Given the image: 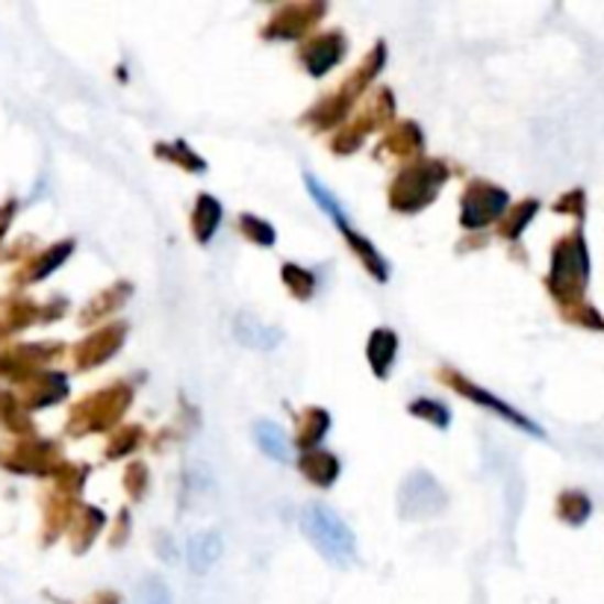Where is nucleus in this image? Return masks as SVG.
<instances>
[{
    "label": "nucleus",
    "mask_w": 604,
    "mask_h": 604,
    "mask_svg": "<svg viewBox=\"0 0 604 604\" xmlns=\"http://www.w3.org/2000/svg\"><path fill=\"white\" fill-rule=\"evenodd\" d=\"M301 528L307 534V540L328 560L339 563V567H345V563L354 560V534L330 507L307 504L301 513Z\"/></svg>",
    "instance_id": "obj_1"
},
{
    "label": "nucleus",
    "mask_w": 604,
    "mask_h": 604,
    "mask_svg": "<svg viewBox=\"0 0 604 604\" xmlns=\"http://www.w3.org/2000/svg\"><path fill=\"white\" fill-rule=\"evenodd\" d=\"M586 275H590V256H586L584 239L572 233L567 242L554 248V266H551L549 284L560 301H575L584 293Z\"/></svg>",
    "instance_id": "obj_2"
},
{
    "label": "nucleus",
    "mask_w": 604,
    "mask_h": 604,
    "mask_svg": "<svg viewBox=\"0 0 604 604\" xmlns=\"http://www.w3.org/2000/svg\"><path fill=\"white\" fill-rule=\"evenodd\" d=\"M446 168L440 163H421L416 168H407L393 186V207L395 210H419L437 195V186L446 180Z\"/></svg>",
    "instance_id": "obj_3"
},
{
    "label": "nucleus",
    "mask_w": 604,
    "mask_h": 604,
    "mask_svg": "<svg viewBox=\"0 0 604 604\" xmlns=\"http://www.w3.org/2000/svg\"><path fill=\"white\" fill-rule=\"evenodd\" d=\"M446 507V493L437 484V477L428 472H413L404 477L402 490H398V510L404 519H428Z\"/></svg>",
    "instance_id": "obj_4"
},
{
    "label": "nucleus",
    "mask_w": 604,
    "mask_h": 604,
    "mask_svg": "<svg viewBox=\"0 0 604 604\" xmlns=\"http://www.w3.org/2000/svg\"><path fill=\"white\" fill-rule=\"evenodd\" d=\"M507 207V193L490 184H472L463 195V224L466 228H484L495 216H502Z\"/></svg>",
    "instance_id": "obj_5"
},
{
    "label": "nucleus",
    "mask_w": 604,
    "mask_h": 604,
    "mask_svg": "<svg viewBox=\"0 0 604 604\" xmlns=\"http://www.w3.org/2000/svg\"><path fill=\"white\" fill-rule=\"evenodd\" d=\"M233 333H237V339L242 342V345L256 351L277 349V345H281V339H284L281 330L266 325L263 319H256V316H251V312H239L237 321H233Z\"/></svg>",
    "instance_id": "obj_6"
},
{
    "label": "nucleus",
    "mask_w": 604,
    "mask_h": 604,
    "mask_svg": "<svg viewBox=\"0 0 604 604\" xmlns=\"http://www.w3.org/2000/svg\"><path fill=\"white\" fill-rule=\"evenodd\" d=\"M449 381H451V386H454V389H458V393L469 395V398H475V402L481 404V407H490V410L502 413L504 419L516 421V425H519V428H523V430H528V433H534V437H542V430L537 428V425H534L531 419H525L523 413L510 410V407H507V404H504V402H498V398H495V395L484 393V389H477L475 384H466V381H460L458 375H451Z\"/></svg>",
    "instance_id": "obj_7"
},
{
    "label": "nucleus",
    "mask_w": 604,
    "mask_h": 604,
    "mask_svg": "<svg viewBox=\"0 0 604 604\" xmlns=\"http://www.w3.org/2000/svg\"><path fill=\"white\" fill-rule=\"evenodd\" d=\"M342 47H345V42H342L339 33L321 36L316 39L312 45H307V51H304V63H307L310 74L319 77V74H325L328 68H333V65L342 59Z\"/></svg>",
    "instance_id": "obj_8"
},
{
    "label": "nucleus",
    "mask_w": 604,
    "mask_h": 604,
    "mask_svg": "<svg viewBox=\"0 0 604 604\" xmlns=\"http://www.w3.org/2000/svg\"><path fill=\"white\" fill-rule=\"evenodd\" d=\"M221 551H224V542L216 531H204L195 534L189 546H186V558H189V567L193 572H207V569L221 558Z\"/></svg>",
    "instance_id": "obj_9"
},
{
    "label": "nucleus",
    "mask_w": 604,
    "mask_h": 604,
    "mask_svg": "<svg viewBox=\"0 0 604 604\" xmlns=\"http://www.w3.org/2000/svg\"><path fill=\"white\" fill-rule=\"evenodd\" d=\"M254 437L266 458L277 460V463H289L293 460V442H289V437L275 421H256Z\"/></svg>",
    "instance_id": "obj_10"
},
{
    "label": "nucleus",
    "mask_w": 604,
    "mask_h": 604,
    "mask_svg": "<svg viewBox=\"0 0 604 604\" xmlns=\"http://www.w3.org/2000/svg\"><path fill=\"white\" fill-rule=\"evenodd\" d=\"M395 351H398V339H395V333L389 328L375 330L369 337V363H372L377 377L389 375V369L395 363Z\"/></svg>",
    "instance_id": "obj_11"
},
{
    "label": "nucleus",
    "mask_w": 604,
    "mask_h": 604,
    "mask_svg": "<svg viewBox=\"0 0 604 604\" xmlns=\"http://www.w3.org/2000/svg\"><path fill=\"white\" fill-rule=\"evenodd\" d=\"M301 469H304V475L310 477L316 486H330L339 475V460L333 458V454H328V451L312 449V451H304Z\"/></svg>",
    "instance_id": "obj_12"
},
{
    "label": "nucleus",
    "mask_w": 604,
    "mask_h": 604,
    "mask_svg": "<svg viewBox=\"0 0 604 604\" xmlns=\"http://www.w3.org/2000/svg\"><path fill=\"white\" fill-rule=\"evenodd\" d=\"M219 221H221L219 201L210 198V195H201L193 212V230H195V237H198V242H210L216 228H219Z\"/></svg>",
    "instance_id": "obj_13"
},
{
    "label": "nucleus",
    "mask_w": 604,
    "mask_h": 604,
    "mask_svg": "<svg viewBox=\"0 0 604 604\" xmlns=\"http://www.w3.org/2000/svg\"><path fill=\"white\" fill-rule=\"evenodd\" d=\"M342 233H345V242H349V245L354 248V251H358V254H360V260H363V263H366V268H369V272H372V275H375L377 281H386V275H389V272H386L384 256L377 254L375 248L369 245L366 239L360 237L358 230H351L349 224H342Z\"/></svg>",
    "instance_id": "obj_14"
},
{
    "label": "nucleus",
    "mask_w": 604,
    "mask_h": 604,
    "mask_svg": "<svg viewBox=\"0 0 604 604\" xmlns=\"http://www.w3.org/2000/svg\"><path fill=\"white\" fill-rule=\"evenodd\" d=\"M304 180H307V186H310L312 201L319 204L321 210L328 212L330 219L337 221L339 228H342V224H349V221H345V210H342V204H339L337 198L330 195V189H325V186H321L319 180H316V177H312V175H307V177H304Z\"/></svg>",
    "instance_id": "obj_15"
},
{
    "label": "nucleus",
    "mask_w": 604,
    "mask_h": 604,
    "mask_svg": "<svg viewBox=\"0 0 604 604\" xmlns=\"http://www.w3.org/2000/svg\"><path fill=\"white\" fill-rule=\"evenodd\" d=\"M301 421H307V425H301V446L307 451H312V446L328 433L330 416L325 410H307Z\"/></svg>",
    "instance_id": "obj_16"
},
{
    "label": "nucleus",
    "mask_w": 604,
    "mask_h": 604,
    "mask_svg": "<svg viewBox=\"0 0 604 604\" xmlns=\"http://www.w3.org/2000/svg\"><path fill=\"white\" fill-rule=\"evenodd\" d=\"M410 413L413 416H419V419L430 421L433 428L446 430L451 421V413L449 407H442L440 402H433V398H416V402L410 404Z\"/></svg>",
    "instance_id": "obj_17"
},
{
    "label": "nucleus",
    "mask_w": 604,
    "mask_h": 604,
    "mask_svg": "<svg viewBox=\"0 0 604 604\" xmlns=\"http://www.w3.org/2000/svg\"><path fill=\"white\" fill-rule=\"evenodd\" d=\"M560 516L572 525H581L590 516V498L584 493H563L558 502Z\"/></svg>",
    "instance_id": "obj_18"
},
{
    "label": "nucleus",
    "mask_w": 604,
    "mask_h": 604,
    "mask_svg": "<svg viewBox=\"0 0 604 604\" xmlns=\"http://www.w3.org/2000/svg\"><path fill=\"white\" fill-rule=\"evenodd\" d=\"M284 281L298 298H310L312 289H316V281H312L310 272H304L298 266H284Z\"/></svg>",
    "instance_id": "obj_19"
},
{
    "label": "nucleus",
    "mask_w": 604,
    "mask_h": 604,
    "mask_svg": "<svg viewBox=\"0 0 604 604\" xmlns=\"http://www.w3.org/2000/svg\"><path fill=\"white\" fill-rule=\"evenodd\" d=\"M534 210H537V201H525L519 210H516V216H510V219L502 224V233L507 239H516L519 233H523V228L528 224V221L534 219Z\"/></svg>",
    "instance_id": "obj_20"
},
{
    "label": "nucleus",
    "mask_w": 604,
    "mask_h": 604,
    "mask_svg": "<svg viewBox=\"0 0 604 604\" xmlns=\"http://www.w3.org/2000/svg\"><path fill=\"white\" fill-rule=\"evenodd\" d=\"M139 604H172V593L160 578H147L139 590Z\"/></svg>",
    "instance_id": "obj_21"
},
{
    "label": "nucleus",
    "mask_w": 604,
    "mask_h": 604,
    "mask_svg": "<svg viewBox=\"0 0 604 604\" xmlns=\"http://www.w3.org/2000/svg\"><path fill=\"white\" fill-rule=\"evenodd\" d=\"M242 230L248 233V239H254L260 245H272V242H275V230H272V224L254 219V216H242Z\"/></svg>",
    "instance_id": "obj_22"
}]
</instances>
